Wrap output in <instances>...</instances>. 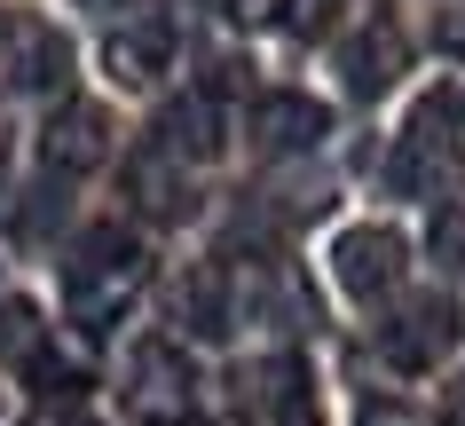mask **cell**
I'll use <instances>...</instances> for the list:
<instances>
[{"label":"cell","instance_id":"cell-4","mask_svg":"<svg viewBox=\"0 0 465 426\" xmlns=\"http://www.w3.org/2000/svg\"><path fill=\"white\" fill-rule=\"evenodd\" d=\"M402 269H411V245L387 222H363V229H347L340 245H331V276H340L347 301H387L394 284H402Z\"/></svg>","mask_w":465,"mask_h":426},{"label":"cell","instance_id":"cell-2","mask_svg":"<svg viewBox=\"0 0 465 426\" xmlns=\"http://www.w3.org/2000/svg\"><path fill=\"white\" fill-rule=\"evenodd\" d=\"M72 79V40L48 16H16L0 32V95H55Z\"/></svg>","mask_w":465,"mask_h":426},{"label":"cell","instance_id":"cell-3","mask_svg":"<svg viewBox=\"0 0 465 426\" xmlns=\"http://www.w3.org/2000/svg\"><path fill=\"white\" fill-rule=\"evenodd\" d=\"M450 348H458V308L441 301V292H418V301H402L379 324V355H387L394 372H434Z\"/></svg>","mask_w":465,"mask_h":426},{"label":"cell","instance_id":"cell-19","mask_svg":"<svg viewBox=\"0 0 465 426\" xmlns=\"http://www.w3.org/2000/svg\"><path fill=\"white\" fill-rule=\"evenodd\" d=\"M143 426H182V419H143Z\"/></svg>","mask_w":465,"mask_h":426},{"label":"cell","instance_id":"cell-9","mask_svg":"<svg viewBox=\"0 0 465 426\" xmlns=\"http://www.w3.org/2000/svg\"><path fill=\"white\" fill-rule=\"evenodd\" d=\"M173 64V25L166 16H134L103 40V72L119 79V87H158V72Z\"/></svg>","mask_w":465,"mask_h":426},{"label":"cell","instance_id":"cell-15","mask_svg":"<svg viewBox=\"0 0 465 426\" xmlns=\"http://www.w3.org/2000/svg\"><path fill=\"white\" fill-rule=\"evenodd\" d=\"M355 426H418V411L402 395H363L355 402Z\"/></svg>","mask_w":465,"mask_h":426},{"label":"cell","instance_id":"cell-16","mask_svg":"<svg viewBox=\"0 0 465 426\" xmlns=\"http://www.w3.org/2000/svg\"><path fill=\"white\" fill-rule=\"evenodd\" d=\"M331 8H340V0H292V32H300V40L331 32Z\"/></svg>","mask_w":465,"mask_h":426},{"label":"cell","instance_id":"cell-6","mask_svg":"<svg viewBox=\"0 0 465 426\" xmlns=\"http://www.w3.org/2000/svg\"><path fill=\"white\" fill-rule=\"evenodd\" d=\"M402 72H411V48H402V32H394L387 16L340 40V87H347L355 103H379Z\"/></svg>","mask_w":465,"mask_h":426},{"label":"cell","instance_id":"cell-12","mask_svg":"<svg viewBox=\"0 0 465 426\" xmlns=\"http://www.w3.org/2000/svg\"><path fill=\"white\" fill-rule=\"evenodd\" d=\"M48 348V324H40V308L25 292H0V363H32V355Z\"/></svg>","mask_w":465,"mask_h":426},{"label":"cell","instance_id":"cell-11","mask_svg":"<svg viewBox=\"0 0 465 426\" xmlns=\"http://www.w3.org/2000/svg\"><path fill=\"white\" fill-rule=\"evenodd\" d=\"M158 151H166V158H190V166L221 158V103L213 95L166 103V119H158Z\"/></svg>","mask_w":465,"mask_h":426},{"label":"cell","instance_id":"cell-14","mask_svg":"<svg viewBox=\"0 0 465 426\" xmlns=\"http://www.w3.org/2000/svg\"><path fill=\"white\" fill-rule=\"evenodd\" d=\"M426 253H434V269L465 276V205H441L434 229H426Z\"/></svg>","mask_w":465,"mask_h":426},{"label":"cell","instance_id":"cell-17","mask_svg":"<svg viewBox=\"0 0 465 426\" xmlns=\"http://www.w3.org/2000/svg\"><path fill=\"white\" fill-rule=\"evenodd\" d=\"M441 426H465V379L450 387V402H441Z\"/></svg>","mask_w":465,"mask_h":426},{"label":"cell","instance_id":"cell-18","mask_svg":"<svg viewBox=\"0 0 465 426\" xmlns=\"http://www.w3.org/2000/svg\"><path fill=\"white\" fill-rule=\"evenodd\" d=\"M32 426H87V419H79V411H40Z\"/></svg>","mask_w":465,"mask_h":426},{"label":"cell","instance_id":"cell-13","mask_svg":"<svg viewBox=\"0 0 465 426\" xmlns=\"http://www.w3.org/2000/svg\"><path fill=\"white\" fill-rule=\"evenodd\" d=\"M182 324H190L197 340H221V332H229V292H221L213 269H197L190 284H182Z\"/></svg>","mask_w":465,"mask_h":426},{"label":"cell","instance_id":"cell-1","mask_svg":"<svg viewBox=\"0 0 465 426\" xmlns=\"http://www.w3.org/2000/svg\"><path fill=\"white\" fill-rule=\"evenodd\" d=\"M143 276H150V261H143V245H134L119 222L87 229V237H79V253H72V276H64V284H72L79 332H111L126 308H134Z\"/></svg>","mask_w":465,"mask_h":426},{"label":"cell","instance_id":"cell-5","mask_svg":"<svg viewBox=\"0 0 465 426\" xmlns=\"http://www.w3.org/2000/svg\"><path fill=\"white\" fill-rule=\"evenodd\" d=\"M103 158H111V119H103V103H64V111L40 126V166H48L55 182L95 174Z\"/></svg>","mask_w":465,"mask_h":426},{"label":"cell","instance_id":"cell-10","mask_svg":"<svg viewBox=\"0 0 465 426\" xmlns=\"http://www.w3.org/2000/svg\"><path fill=\"white\" fill-rule=\"evenodd\" d=\"M126 198L143 205L150 222H182V213L197 205V198H190V174H182V158H166L158 143L126 158Z\"/></svg>","mask_w":465,"mask_h":426},{"label":"cell","instance_id":"cell-8","mask_svg":"<svg viewBox=\"0 0 465 426\" xmlns=\"http://www.w3.org/2000/svg\"><path fill=\"white\" fill-rule=\"evenodd\" d=\"M134 411H143V419H182V411H190V355H182V340H143V348H134Z\"/></svg>","mask_w":465,"mask_h":426},{"label":"cell","instance_id":"cell-7","mask_svg":"<svg viewBox=\"0 0 465 426\" xmlns=\"http://www.w3.org/2000/svg\"><path fill=\"white\" fill-rule=\"evenodd\" d=\"M323 134H331V111H323L316 95H292V87H276V95L252 103V143L276 158H300V151H316Z\"/></svg>","mask_w":465,"mask_h":426}]
</instances>
